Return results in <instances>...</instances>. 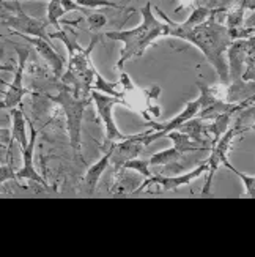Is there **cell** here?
Instances as JSON below:
<instances>
[{
	"label": "cell",
	"instance_id": "cell-1",
	"mask_svg": "<svg viewBox=\"0 0 255 257\" xmlns=\"http://www.w3.org/2000/svg\"><path fill=\"white\" fill-rule=\"evenodd\" d=\"M227 8L228 7H216L213 10V15L203 24H198L195 27H186L183 22H175L169 19V16L156 7V13L167 26V35L165 37L180 38L194 44L205 55V59L213 65V68L216 70L222 84L230 82L228 63L224 59V54L230 48V44L233 43L225 26Z\"/></svg>",
	"mask_w": 255,
	"mask_h": 257
},
{
	"label": "cell",
	"instance_id": "cell-2",
	"mask_svg": "<svg viewBox=\"0 0 255 257\" xmlns=\"http://www.w3.org/2000/svg\"><path fill=\"white\" fill-rule=\"evenodd\" d=\"M140 13H142V22L134 29L112 30V32H106V35H104L109 40L123 43V49L120 52V59L117 60V70L120 71L129 59L140 57L158 38L167 35V26H165V22H161L153 15L151 2H147L143 5Z\"/></svg>",
	"mask_w": 255,
	"mask_h": 257
},
{
	"label": "cell",
	"instance_id": "cell-3",
	"mask_svg": "<svg viewBox=\"0 0 255 257\" xmlns=\"http://www.w3.org/2000/svg\"><path fill=\"white\" fill-rule=\"evenodd\" d=\"M52 103L59 104L66 117V126H68L70 145L73 152L77 155L81 152V130H82V117L84 110L92 101V98H85L76 95L71 88L60 84L57 87V93L48 96Z\"/></svg>",
	"mask_w": 255,
	"mask_h": 257
},
{
	"label": "cell",
	"instance_id": "cell-4",
	"mask_svg": "<svg viewBox=\"0 0 255 257\" xmlns=\"http://www.w3.org/2000/svg\"><path fill=\"white\" fill-rule=\"evenodd\" d=\"M4 2V11H2V27H7L13 30V33L27 37H37L49 40L46 27L48 21H43L38 18L29 16L22 10L19 0H2Z\"/></svg>",
	"mask_w": 255,
	"mask_h": 257
},
{
	"label": "cell",
	"instance_id": "cell-5",
	"mask_svg": "<svg viewBox=\"0 0 255 257\" xmlns=\"http://www.w3.org/2000/svg\"><path fill=\"white\" fill-rule=\"evenodd\" d=\"M247 130H249V126L239 123V121H233V125L230 126V130L213 145L211 153H209L208 160H206L208 171H206V180H205V185H203V189H202V196L209 194V189H211L213 178H214L216 172L219 171V167L224 166V163L228 160L227 155L230 152V147H231V142H233V139L238 136V134L244 133Z\"/></svg>",
	"mask_w": 255,
	"mask_h": 257
},
{
	"label": "cell",
	"instance_id": "cell-6",
	"mask_svg": "<svg viewBox=\"0 0 255 257\" xmlns=\"http://www.w3.org/2000/svg\"><path fill=\"white\" fill-rule=\"evenodd\" d=\"M167 138L173 142V147L167 149V150H162L154 153L150 161V166H167V164H173L178 160H181L186 153H191V152H209L206 147L203 145L197 144L195 141H192L186 133L180 131V130H175L170 131L167 134Z\"/></svg>",
	"mask_w": 255,
	"mask_h": 257
},
{
	"label": "cell",
	"instance_id": "cell-7",
	"mask_svg": "<svg viewBox=\"0 0 255 257\" xmlns=\"http://www.w3.org/2000/svg\"><path fill=\"white\" fill-rule=\"evenodd\" d=\"M92 101L95 103L96 112H98L99 118H101L103 125H104V147L106 145L109 147V145L114 144V142L125 141L128 136L117 128V123H115L114 115H112L114 107L117 104H121V99L117 96H110V95L93 90L92 92Z\"/></svg>",
	"mask_w": 255,
	"mask_h": 257
},
{
	"label": "cell",
	"instance_id": "cell-8",
	"mask_svg": "<svg viewBox=\"0 0 255 257\" xmlns=\"http://www.w3.org/2000/svg\"><path fill=\"white\" fill-rule=\"evenodd\" d=\"M16 52H18V65L15 68V77L13 82L7 84V88L2 93V107L5 109H15L22 103V98L26 95L32 93V90H27L24 87V73L27 68V60L30 57V49L22 48V46H16Z\"/></svg>",
	"mask_w": 255,
	"mask_h": 257
},
{
	"label": "cell",
	"instance_id": "cell-9",
	"mask_svg": "<svg viewBox=\"0 0 255 257\" xmlns=\"http://www.w3.org/2000/svg\"><path fill=\"white\" fill-rule=\"evenodd\" d=\"M200 107H202V99L197 98V99H194V101L186 103L184 109L181 110L178 115H175L170 121H165V123H156V121H153L151 130L142 133V139H143V144H145V147H148V145L153 144L154 141H158L161 138H165L170 131L180 130V126L183 123H186L187 120L197 117Z\"/></svg>",
	"mask_w": 255,
	"mask_h": 257
},
{
	"label": "cell",
	"instance_id": "cell-10",
	"mask_svg": "<svg viewBox=\"0 0 255 257\" xmlns=\"http://www.w3.org/2000/svg\"><path fill=\"white\" fill-rule=\"evenodd\" d=\"M208 171V163L206 160L203 163L198 164L195 169L186 172V174H180V175H173V177H165V175H151L145 180H142V185L137 188V193H142L143 189H147L148 186H156L158 191L156 193H170V191H176L178 188L184 186V185H189L191 182L197 180L198 177L202 174H205Z\"/></svg>",
	"mask_w": 255,
	"mask_h": 257
},
{
	"label": "cell",
	"instance_id": "cell-11",
	"mask_svg": "<svg viewBox=\"0 0 255 257\" xmlns=\"http://www.w3.org/2000/svg\"><path fill=\"white\" fill-rule=\"evenodd\" d=\"M107 149L112 150L110 164L115 167V172H117L120 169H123V166L128 161L139 158V155L145 149V144H143V139H142V133H139V134L128 136L125 141L110 144Z\"/></svg>",
	"mask_w": 255,
	"mask_h": 257
},
{
	"label": "cell",
	"instance_id": "cell-12",
	"mask_svg": "<svg viewBox=\"0 0 255 257\" xmlns=\"http://www.w3.org/2000/svg\"><path fill=\"white\" fill-rule=\"evenodd\" d=\"M37 138H38V131L37 128L30 123V141L29 145L22 150V167L19 171H16V180L22 182H33L40 186H43L46 191H51V186L48 185V182L37 172L35 169V163H33V153H35V145H37Z\"/></svg>",
	"mask_w": 255,
	"mask_h": 257
},
{
	"label": "cell",
	"instance_id": "cell-13",
	"mask_svg": "<svg viewBox=\"0 0 255 257\" xmlns=\"http://www.w3.org/2000/svg\"><path fill=\"white\" fill-rule=\"evenodd\" d=\"M15 35L24 38L30 43V46L35 48V51L41 55V57L46 60V63L49 65V68L52 70L55 77H62V74L65 73V63L63 59L60 57V54L52 48V44L49 43V40L44 38H37V37H27V35H19V33H15Z\"/></svg>",
	"mask_w": 255,
	"mask_h": 257
},
{
	"label": "cell",
	"instance_id": "cell-14",
	"mask_svg": "<svg viewBox=\"0 0 255 257\" xmlns=\"http://www.w3.org/2000/svg\"><path fill=\"white\" fill-rule=\"evenodd\" d=\"M230 82L242 79L246 70V40H235L227 49Z\"/></svg>",
	"mask_w": 255,
	"mask_h": 257
},
{
	"label": "cell",
	"instance_id": "cell-15",
	"mask_svg": "<svg viewBox=\"0 0 255 257\" xmlns=\"http://www.w3.org/2000/svg\"><path fill=\"white\" fill-rule=\"evenodd\" d=\"M110 156H112V150L107 149L101 160H98L93 166L88 167V171L84 177V189L87 194H93L96 191L99 180H101L103 174L106 172V169L110 164Z\"/></svg>",
	"mask_w": 255,
	"mask_h": 257
},
{
	"label": "cell",
	"instance_id": "cell-16",
	"mask_svg": "<svg viewBox=\"0 0 255 257\" xmlns=\"http://www.w3.org/2000/svg\"><path fill=\"white\" fill-rule=\"evenodd\" d=\"M30 138H27V121L22 109L18 106L11 109V144H18L21 150L29 145Z\"/></svg>",
	"mask_w": 255,
	"mask_h": 257
},
{
	"label": "cell",
	"instance_id": "cell-17",
	"mask_svg": "<svg viewBox=\"0 0 255 257\" xmlns=\"http://www.w3.org/2000/svg\"><path fill=\"white\" fill-rule=\"evenodd\" d=\"M126 169L117 171V178L114 186L110 188V196L112 197H123V196H131L136 194L137 188L142 185L140 180H145V178H136V177H129L126 175Z\"/></svg>",
	"mask_w": 255,
	"mask_h": 257
},
{
	"label": "cell",
	"instance_id": "cell-18",
	"mask_svg": "<svg viewBox=\"0 0 255 257\" xmlns=\"http://www.w3.org/2000/svg\"><path fill=\"white\" fill-rule=\"evenodd\" d=\"M253 95H255V82L239 79V81L227 84L225 101L238 104L242 101H247V99L252 98Z\"/></svg>",
	"mask_w": 255,
	"mask_h": 257
},
{
	"label": "cell",
	"instance_id": "cell-19",
	"mask_svg": "<svg viewBox=\"0 0 255 257\" xmlns=\"http://www.w3.org/2000/svg\"><path fill=\"white\" fill-rule=\"evenodd\" d=\"M93 90L96 92H101V93H106V95H110V96H117L121 99L123 96V90H121V85L120 82H109L106 81L104 77L96 71L95 74V84H93Z\"/></svg>",
	"mask_w": 255,
	"mask_h": 257
},
{
	"label": "cell",
	"instance_id": "cell-20",
	"mask_svg": "<svg viewBox=\"0 0 255 257\" xmlns=\"http://www.w3.org/2000/svg\"><path fill=\"white\" fill-rule=\"evenodd\" d=\"M66 15V10L63 8L62 0H49L48 2V15H46V21L48 24L54 26L55 30L63 29L60 26V19Z\"/></svg>",
	"mask_w": 255,
	"mask_h": 257
},
{
	"label": "cell",
	"instance_id": "cell-21",
	"mask_svg": "<svg viewBox=\"0 0 255 257\" xmlns=\"http://www.w3.org/2000/svg\"><path fill=\"white\" fill-rule=\"evenodd\" d=\"M213 10H214V8H211V7H203V5L195 7V8L191 11V15L186 18V21H183V24H184L186 27H195V26H198V24H203V22L208 21L209 16L213 15Z\"/></svg>",
	"mask_w": 255,
	"mask_h": 257
},
{
	"label": "cell",
	"instance_id": "cell-22",
	"mask_svg": "<svg viewBox=\"0 0 255 257\" xmlns=\"http://www.w3.org/2000/svg\"><path fill=\"white\" fill-rule=\"evenodd\" d=\"M224 166L227 167V169L230 172H233L239 180L242 182V185H244V194L242 196H246V197H250V199H255V175H247V174H242L241 171H238L235 166H231V163L227 160L224 163Z\"/></svg>",
	"mask_w": 255,
	"mask_h": 257
},
{
	"label": "cell",
	"instance_id": "cell-23",
	"mask_svg": "<svg viewBox=\"0 0 255 257\" xmlns=\"http://www.w3.org/2000/svg\"><path fill=\"white\" fill-rule=\"evenodd\" d=\"M81 7H85L88 10H95V8H117V10H125V4L131 2V0H120V2H112V0H74Z\"/></svg>",
	"mask_w": 255,
	"mask_h": 257
},
{
	"label": "cell",
	"instance_id": "cell-24",
	"mask_svg": "<svg viewBox=\"0 0 255 257\" xmlns=\"http://www.w3.org/2000/svg\"><path fill=\"white\" fill-rule=\"evenodd\" d=\"M85 21H87L90 32L92 33H98L103 27H106L107 16L103 15L101 11H88V13L85 15Z\"/></svg>",
	"mask_w": 255,
	"mask_h": 257
},
{
	"label": "cell",
	"instance_id": "cell-25",
	"mask_svg": "<svg viewBox=\"0 0 255 257\" xmlns=\"http://www.w3.org/2000/svg\"><path fill=\"white\" fill-rule=\"evenodd\" d=\"M123 169H128V171H134L137 172L139 175H142L143 178H148L151 177V172H150V161L148 160H139V158H134L128 161ZM121 171V169H120Z\"/></svg>",
	"mask_w": 255,
	"mask_h": 257
},
{
	"label": "cell",
	"instance_id": "cell-26",
	"mask_svg": "<svg viewBox=\"0 0 255 257\" xmlns=\"http://www.w3.org/2000/svg\"><path fill=\"white\" fill-rule=\"evenodd\" d=\"M252 118H255V103L250 104V106H247V107H244L242 110H239V112L235 115L233 121H239V123L246 125L247 121L252 120Z\"/></svg>",
	"mask_w": 255,
	"mask_h": 257
},
{
	"label": "cell",
	"instance_id": "cell-27",
	"mask_svg": "<svg viewBox=\"0 0 255 257\" xmlns=\"http://www.w3.org/2000/svg\"><path fill=\"white\" fill-rule=\"evenodd\" d=\"M16 178V171L11 163H2L0 166V182L5 183L7 180H13Z\"/></svg>",
	"mask_w": 255,
	"mask_h": 257
},
{
	"label": "cell",
	"instance_id": "cell-28",
	"mask_svg": "<svg viewBox=\"0 0 255 257\" xmlns=\"http://www.w3.org/2000/svg\"><path fill=\"white\" fill-rule=\"evenodd\" d=\"M255 63V35L246 38V68Z\"/></svg>",
	"mask_w": 255,
	"mask_h": 257
},
{
	"label": "cell",
	"instance_id": "cell-29",
	"mask_svg": "<svg viewBox=\"0 0 255 257\" xmlns=\"http://www.w3.org/2000/svg\"><path fill=\"white\" fill-rule=\"evenodd\" d=\"M62 4H63V8L66 10V13H71V11H81L84 15L88 13V8L81 7L77 2H74V0H62Z\"/></svg>",
	"mask_w": 255,
	"mask_h": 257
},
{
	"label": "cell",
	"instance_id": "cell-30",
	"mask_svg": "<svg viewBox=\"0 0 255 257\" xmlns=\"http://www.w3.org/2000/svg\"><path fill=\"white\" fill-rule=\"evenodd\" d=\"M118 82H120L121 90H123V92H129V90H132V88H136V85L132 84V81H131V77H129L125 71H121V73H120V79H118Z\"/></svg>",
	"mask_w": 255,
	"mask_h": 257
},
{
	"label": "cell",
	"instance_id": "cell-31",
	"mask_svg": "<svg viewBox=\"0 0 255 257\" xmlns=\"http://www.w3.org/2000/svg\"><path fill=\"white\" fill-rule=\"evenodd\" d=\"M242 79L255 82V63H252L250 66H247V68L244 70V74H242Z\"/></svg>",
	"mask_w": 255,
	"mask_h": 257
},
{
	"label": "cell",
	"instance_id": "cell-32",
	"mask_svg": "<svg viewBox=\"0 0 255 257\" xmlns=\"http://www.w3.org/2000/svg\"><path fill=\"white\" fill-rule=\"evenodd\" d=\"M244 27L247 29H253L255 30V10L252 11V13L244 19Z\"/></svg>",
	"mask_w": 255,
	"mask_h": 257
},
{
	"label": "cell",
	"instance_id": "cell-33",
	"mask_svg": "<svg viewBox=\"0 0 255 257\" xmlns=\"http://www.w3.org/2000/svg\"><path fill=\"white\" fill-rule=\"evenodd\" d=\"M242 8L244 10H249V11H253L255 10V0H239Z\"/></svg>",
	"mask_w": 255,
	"mask_h": 257
},
{
	"label": "cell",
	"instance_id": "cell-34",
	"mask_svg": "<svg viewBox=\"0 0 255 257\" xmlns=\"http://www.w3.org/2000/svg\"><path fill=\"white\" fill-rule=\"evenodd\" d=\"M255 103V95L252 96V98H249L247 101H242V103H238V107H239V110H242L244 107H247V106H250V104H253Z\"/></svg>",
	"mask_w": 255,
	"mask_h": 257
},
{
	"label": "cell",
	"instance_id": "cell-35",
	"mask_svg": "<svg viewBox=\"0 0 255 257\" xmlns=\"http://www.w3.org/2000/svg\"><path fill=\"white\" fill-rule=\"evenodd\" d=\"M255 120V118H253ZM252 128H255V121H253V123H252Z\"/></svg>",
	"mask_w": 255,
	"mask_h": 257
}]
</instances>
